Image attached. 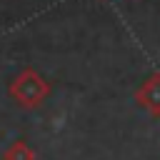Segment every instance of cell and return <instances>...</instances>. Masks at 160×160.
<instances>
[{"label":"cell","instance_id":"6da1fadb","mask_svg":"<svg viewBox=\"0 0 160 160\" xmlns=\"http://www.w3.org/2000/svg\"><path fill=\"white\" fill-rule=\"evenodd\" d=\"M10 95L22 105V108H38L48 95H50V85L35 72V70H22L12 82H10Z\"/></svg>","mask_w":160,"mask_h":160},{"label":"cell","instance_id":"7a4b0ae2","mask_svg":"<svg viewBox=\"0 0 160 160\" xmlns=\"http://www.w3.org/2000/svg\"><path fill=\"white\" fill-rule=\"evenodd\" d=\"M135 100L140 108H145L150 115H160V72H152L135 92Z\"/></svg>","mask_w":160,"mask_h":160},{"label":"cell","instance_id":"3957f363","mask_svg":"<svg viewBox=\"0 0 160 160\" xmlns=\"http://www.w3.org/2000/svg\"><path fill=\"white\" fill-rule=\"evenodd\" d=\"M2 160H35V150H32L25 140H18V142H12V145L5 150Z\"/></svg>","mask_w":160,"mask_h":160}]
</instances>
